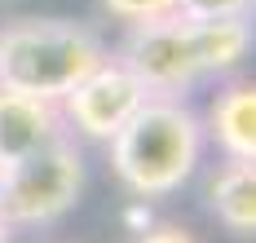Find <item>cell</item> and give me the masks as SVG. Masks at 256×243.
Segmentation results:
<instances>
[{
  "label": "cell",
  "instance_id": "1",
  "mask_svg": "<svg viewBox=\"0 0 256 243\" xmlns=\"http://www.w3.org/2000/svg\"><path fill=\"white\" fill-rule=\"evenodd\" d=\"M256 44L252 18H190V14H168L154 22L128 27V40L120 49V62L146 93L181 98V88L212 76H230Z\"/></svg>",
  "mask_w": 256,
  "mask_h": 243
},
{
  "label": "cell",
  "instance_id": "2",
  "mask_svg": "<svg viewBox=\"0 0 256 243\" xmlns=\"http://www.w3.org/2000/svg\"><path fill=\"white\" fill-rule=\"evenodd\" d=\"M106 146L124 190H132L137 199H164V194H177L199 172L208 133L204 120L181 98L150 93Z\"/></svg>",
  "mask_w": 256,
  "mask_h": 243
},
{
  "label": "cell",
  "instance_id": "3",
  "mask_svg": "<svg viewBox=\"0 0 256 243\" xmlns=\"http://www.w3.org/2000/svg\"><path fill=\"white\" fill-rule=\"evenodd\" d=\"M106 58V44L84 22L18 18L0 27V88L40 102H62Z\"/></svg>",
  "mask_w": 256,
  "mask_h": 243
},
{
  "label": "cell",
  "instance_id": "4",
  "mask_svg": "<svg viewBox=\"0 0 256 243\" xmlns=\"http://www.w3.org/2000/svg\"><path fill=\"white\" fill-rule=\"evenodd\" d=\"M84 190V155L76 137H58L36 155L0 168V212L9 226H49L76 208Z\"/></svg>",
  "mask_w": 256,
  "mask_h": 243
},
{
  "label": "cell",
  "instance_id": "5",
  "mask_svg": "<svg viewBox=\"0 0 256 243\" xmlns=\"http://www.w3.org/2000/svg\"><path fill=\"white\" fill-rule=\"evenodd\" d=\"M146 84L128 71L120 58H106L102 66H93L84 80L58 102L62 124L71 137H88V142H110L137 115V106L146 102Z\"/></svg>",
  "mask_w": 256,
  "mask_h": 243
},
{
  "label": "cell",
  "instance_id": "6",
  "mask_svg": "<svg viewBox=\"0 0 256 243\" xmlns=\"http://www.w3.org/2000/svg\"><path fill=\"white\" fill-rule=\"evenodd\" d=\"M58 137H66L58 102H40V98L0 88V168L36 155L40 146H49Z\"/></svg>",
  "mask_w": 256,
  "mask_h": 243
},
{
  "label": "cell",
  "instance_id": "7",
  "mask_svg": "<svg viewBox=\"0 0 256 243\" xmlns=\"http://www.w3.org/2000/svg\"><path fill=\"white\" fill-rule=\"evenodd\" d=\"M208 212L234 239H256V160H226L208 177Z\"/></svg>",
  "mask_w": 256,
  "mask_h": 243
},
{
  "label": "cell",
  "instance_id": "8",
  "mask_svg": "<svg viewBox=\"0 0 256 243\" xmlns=\"http://www.w3.org/2000/svg\"><path fill=\"white\" fill-rule=\"evenodd\" d=\"M204 133L226 160H256V80L226 84L212 98Z\"/></svg>",
  "mask_w": 256,
  "mask_h": 243
},
{
  "label": "cell",
  "instance_id": "9",
  "mask_svg": "<svg viewBox=\"0 0 256 243\" xmlns=\"http://www.w3.org/2000/svg\"><path fill=\"white\" fill-rule=\"evenodd\" d=\"M102 9L128 27H137V22H154V18L177 14V0H102Z\"/></svg>",
  "mask_w": 256,
  "mask_h": 243
},
{
  "label": "cell",
  "instance_id": "10",
  "mask_svg": "<svg viewBox=\"0 0 256 243\" xmlns=\"http://www.w3.org/2000/svg\"><path fill=\"white\" fill-rule=\"evenodd\" d=\"M177 14H190V18H256V0H177Z\"/></svg>",
  "mask_w": 256,
  "mask_h": 243
},
{
  "label": "cell",
  "instance_id": "11",
  "mask_svg": "<svg viewBox=\"0 0 256 243\" xmlns=\"http://www.w3.org/2000/svg\"><path fill=\"white\" fill-rule=\"evenodd\" d=\"M137 243H204V239L190 234V230L177 226V221H154V226L142 230V239H137Z\"/></svg>",
  "mask_w": 256,
  "mask_h": 243
},
{
  "label": "cell",
  "instance_id": "12",
  "mask_svg": "<svg viewBox=\"0 0 256 243\" xmlns=\"http://www.w3.org/2000/svg\"><path fill=\"white\" fill-rule=\"evenodd\" d=\"M0 243H14V226L4 221V212H0Z\"/></svg>",
  "mask_w": 256,
  "mask_h": 243
}]
</instances>
